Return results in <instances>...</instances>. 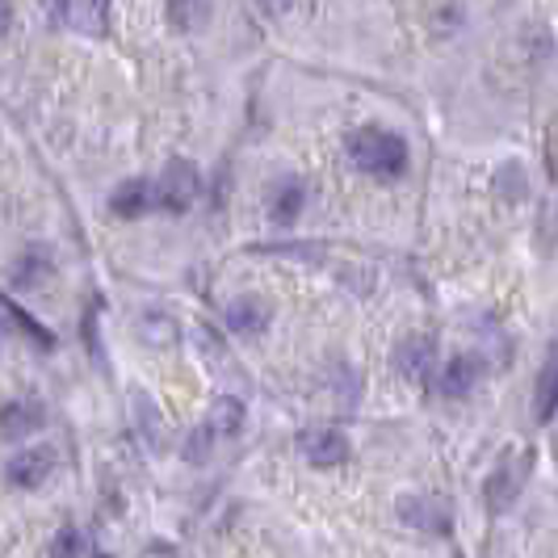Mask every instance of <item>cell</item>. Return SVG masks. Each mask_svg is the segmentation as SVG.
Returning a JSON list of instances; mask_svg holds the SVG:
<instances>
[{"label":"cell","instance_id":"17","mask_svg":"<svg viewBox=\"0 0 558 558\" xmlns=\"http://www.w3.org/2000/svg\"><path fill=\"white\" fill-rule=\"evenodd\" d=\"M496 194H500L504 202H517V197L525 194V172H521V165H504L500 172H496Z\"/></svg>","mask_w":558,"mask_h":558},{"label":"cell","instance_id":"14","mask_svg":"<svg viewBox=\"0 0 558 558\" xmlns=\"http://www.w3.org/2000/svg\"><path fill=\"white\" fill-rule=\"evenodd\" d=\"M303 202H307V194H303L299 181H281L278 190H274V202H269V219H274L278 227H290L294 219H299Z\"/></svg>","mask_w":558,"mask_h":558},{"label":"cell","instance_id":"6","mask_svg":"<svg viewBox=\"0 0 558 558\" xmlns=\"http://www.w3.org/2000/svg\"><path fill=\"white\" fill-rule=\"evenodd\" d=\"M303 453H307L311 466H319V471H332V466H340L344 458H349V441L340 437V433H332V428H315V433H303Z\"/></svg>","mask_w":558,"mask_h":558},{"label":"cell","instance_id":"9","mask_svg":"<svg viewBox=\"0 0 558 558\" xmlns=\"http://www.w3.org/2000/svg\"><path fill=\"white\" fill-rule=\"evenodd\" d=\"M43 408L34 403V399H13L4 412H0V428L9 433V437H29V433H38L43 428Z\"/></svg>","mask_w":558,"mask_h":558},{"label":"cell","instance_id":"10","mask_svg":"<svg viewBox=\"0 0 558 558\" xmlns=\"http://www.w3.org/2000/svg\"><path fill=\"white\" fill-rule=\"evenodd\" d=\"M151 202H156V190H151L147 181H126V185H118V194L110 197V210L118 219H140Z\"/></svg>","mask_w":558,"mask_h":558},{"label":"cell","instance_id":"8","mask_svg":"<svg viewBox=\"0 0 558 558\" xmlns=\"http://www.w3.org/2000/svg\"><path fill=\"white\" fill-rule=\"evenodd\" d=\"M269 319H274L269 303H265V299H252V294L235 299V303L227 307V328L235 336H260L269 328Z\"/></svg>","mask_w":558,"mask_h":558},{"label":"cell","instance_id":"23","mask_svg":"<svg viewBox=\"0 0 558 558\" xmlns=\"http://www.w3.org/2000/svg\"><path fill=\"white\" fill-rule=\"evenodd\" d=\"M143 558H177V555H172L168 546H151V550H147V555H143Z\"/></svg>","mask_w":558,"mask_h":558},{"label":"cell","instance_id":"7","mask_svg":"<svg viewBox=\"0 0 558 558\" xmlns=\"http://www.w3.org/2000/svg\"><path fill=\"white\" fill-rule=\"evenodd\" d=\"M399 517L424 533H449V512L441 500H428V496H403L399 500Z\"/></svg>","mask_w":558,"mask_h":558},{"label":"cell","instance_id":"22","mask_svg":"<svg viewBox=\"0 0 558 558\" xmlns=\"http://www.w3.org/2000/svg\"><path fill=\"white\" fill-rule=\"evenodd\" d=\"M13 26V4L9 0H0V34Z\"/></svg>","mask_w":558,"mask_h":558},{"label":"cell","instance_id":"3","mask_svg":"<svg viewBox=\"0 0 558 558\" xmlns=\"http://www.w3.org/2000/svg\"><path fill=\"white\" fill-rule=\"evenodd\" d=\"M521 483H525V458L504 453V462L492 471L487 487H483V500H487V508H492V512H504L508 504L521 496Z\"/></svg>","mask_w":558,"mask_h":558},{"label":"cell","instance_id":"19","mask_svg":"<svg viewBox=\"0 0 558 558\" xmlns=\"http://www.w3.org/2000/svg\"><path fill=\"white\" fill-rule=\"evenodd\" d=\"M206 453H210V428H197L194 437H190V446H185V458L190 462H206Z\"/></svg>","mask_w":558,"mask_h":558},{"label":"cell","instance_id":"18","mask_svg":"<svg viewBox=\"0 0 558 558\" xmlns=\"http://www.w3.org/2000/svg\"><path fill=\"white\" fill-rule=\"evenodd\" d=\"M84 555V537L81 530H59L51 542V558H81Z\"/></svg>","mask_w":558,"mask_h":558},{"label":"cell","instance_id":"13","mask_svg":"<svg viewBox=\"0 0 558 558\" xmlns=\"http://www.w3.org/2000/svg\"><path fill=\"white\" fill-rule=\"evenodd\" d=\"M206 428H210V433H219V437H235V433L244 428V403H240V399H231V395H219V399L210 403Z\"/></svg>","mask_w":558,"mask_h":558},{"label":"cell","instance_id":"5","mask_svg":"<svg viewBox=\"0 0 558 558\" xmlns=\"http://www.w3.org/2000/svg\"><path fill=\"white\" fill-rule=\"evenodd\" d=\"M395 365H399V374H403L408 383H428V374H433V365H437L433 340H428V336H408V340L399 344V353H395Z\"/></svg>","mask_w":558,"mask_h":558},{"label":"cell","instance_id":"16","mask_svg":"<svg viewBox=\"0 0 558 558\" xmlns=\"http://www.w3.org/2000/svg\"><path fill=\"white\" fill-rule=\"evenodd\" d=\"M206 17H210V4L206 0H168V22L177 29H185V34L206 26Z\"/></svg>","mask_w":558,"mask_h":558},{"label":"cell","instance_id":"4","mask_svg":"<svg viewBox=\"0 0 558 558\" xmlns=\"http://www.w3.org/2000/svg\"><path fill=\"white\" fill-rule=\"evenodd\" d=\"M51 471H56V453L51 449H26V453H17L9 462V483L22 487V492H34V487H43L51 478Z\"/></svg>","mask_w":558,"mask_h":558},{"label":"cell","instance_id":"2","mask_svg":"<svg viewBox=\"0 0 558 558\" xmlns=\"http://www.w3.org/2000/svg\"><path fill=\"white\" fill-rule=\"evenodd\" d=\"M197 197V168L190 160H172L165 168V177L156 181V206H165L172 215L190 210Z\"/></svg>","mask_w":558,"mask_h":558},{"label":"cell","instance_id":"1","mask_svg":"<svg viewBox=\"0 0 558 558\" xmlns=\"http://www.w3.org/2000/svg\"><path fill=\"white\" fill-rule=\"evenodd\" d=\"M349 156L362 172H374V177H399L408 168V143L391 135V131H378V126H365V131H353L349 140Z\"/></svg>","mask_w":558,"mask_h":558},{"label":"cell","instance_id":"21","mask_svg":"<svg viewBox=\"0 0 558 558\" xmlns=\"http://www.w3.org/2000/svg\"><path fill=\"white\" fill-rule=\"evenodd\" d=\"M256 4H260L265 13H274V17H278V13H286V9L294 4V0H256Z\"/></svg>","mask_w":558,"mask_h":558},{"label":"cell","instance_id":"15","mask_svg":"<svg viewBox=\"0 0 558 558\" xmlns=\"http://www.w3.org/2000/svg\"><path fill=\"white\" fill-rule=\"evenodd\" d=\"M555 412H558V344L550 349V357H546L542 374H537V420L546 424Z\"/></svg>","mask_w":558,"mask_h":558},{"label":"cell","instance_id":"12","mask_svg":"<svg viewBox=\"0 0 558 558\" xmlns=\"http://www.w3.org/2000/svg\"><path fill=\"white\" fill-rule=\"evenodd\" d=\"M72 26L88 34V38H101L110 26V0H72Z\"/></svg>","mask_w":558,"mask_h":558},{"label":"cell","instance_id":"20","mask_svg":"<svg viewBox=\"0 0 558 558\" xmlns=\"http://www.w3.org/2000/svg\"><path fill=\"white\" fill-rule=\"evenodd\" d=\"M38 9L59 22V17H68V13H72V0H38Z\"/></svg>","mask_w":558,"mask_h":558},{"label":"cell","instance_id":"11","mask_svg":"<svg viewBox=\"0 0 558 558\" xmlns=\"http://www.w3.org/2000/svg\"><path fill=\"white\" fill-rule=\"evenodd\" d=\"M478 374H483L478 357H453V362L441 369V391H446L449 399H462V395L475 391Z\"/></svg>","mask_w":558,"mask_h":558}]
</instances>
